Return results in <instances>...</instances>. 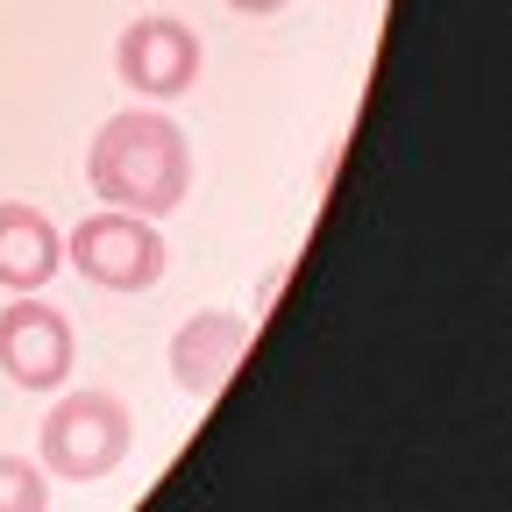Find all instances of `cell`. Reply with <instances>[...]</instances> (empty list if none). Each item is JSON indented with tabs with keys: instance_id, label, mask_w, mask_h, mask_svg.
<instances>
[{
	"instance_id": "6da1fadb",
	"label": "cell",
	"mask_w": 512,
	"mask_h": 512,
	"mask_svg": "<svg viewBox=\"0 0 512 512\" xmlns=\"http://www.w3.org/2000/svg\"><path fill=\"white\" fill-rule=\"evenodd\" d=\"M86 178H93V192L107 207L164 221V214L185 207V192H192V143H185V128L171 114L121 107L86 143Z\"/></svg>"
},
{
	"instance_id": "7a4b0ae2",
	"label": "cell",
	"mask_w": 512,
	"mask_h": 512,
	"mask_svg": "<svg viewBox=\"0 0 512 512\" xmlns=\"http://www.w3.org/2000/svg\"><path fill=\"white\" fill-rule=\"evenodd\" d=\"M128 448H136V420L114 392H64L43 420V441H36V463L64 484H100L128 463Z\"/></svg>"
},
{
	"instance_id": "3957f363",
	"label": "cell",
	"mask_w": 512,
	"mask_h": 512,
	"mask_svg": "<svg viewBox=\"0 0 512 512\" xmlns=\"http://www.w3.org/2000/svg\"><path fill=\"white\" fill-rule=\"evenodd\" d=\"M64 264H72L86 285H100V292H150L164 278V264H171V249H164L157 221L100 207V214H86L72 235H64Z\"/></svg>"
},
{
	"instance_id": "277c9868",
	"label": "cell",
	"mask_w": 512,
	"mask_h": 512,
	"mask_svg": "<svg viewBox=\"0 0 512 512\" xmlns=\"http://www.w3.org/2000/svg\"><path fill=\"white\" fill-rule=\"evenodd\" d=\"M200 64H207L200 29H185L178 15H136L121 29V43H114V72H121V86L136 100L192 93V86H200Z\"/></svg>"
},
{
	"instance_id": "5b68a950",
	"label": "cell",
	"mask_w": 512,
	"mask_h": 512,
	"mask_svg": "<svg viewBox=\"0 0 512 512\" xmlns=\"http://www.w3.org/2000/svg\"><path fill=\"white\" fill-rule=\"evenodd\" d=\"M72 363H79V335L50 299L15 292L0 306V370H8V384H22V392H57V384L72 377Z\"/></svg>"
},
{
	"instance_id": "8992f818",
	"label": "cell",
	"mask_w": 512,
	"mask_h": 512,
	"mask_svg": "<svg viewBox=\"0 0 512 512\" xmlns=\"http://www.w3.org/2000/svg\"><path fill=\"white\" fill-rule=\"evenodd\" d=\"M242 349H249V320L242 313H228V306L192 313L185 328L171 335V384L185 399H214L228 384V370L242 363Z\"/></svg>"
},
{
	"instance_id": "52a82bcc",
	"label": "cell",
	"mask_w": 512,
	"mask_h": 512,
	"mask_svg": "<svg viewBox=\"0 0 512 512\" xmlns=\"http://www.w3.org/2000/svg\"><path fill=\"white\" fill-rule=\"evenodd\" d=\"M64 271V235L43 207L0 200V285L8 292H43Z\"/></svg>"
},
{
	"instance_id": "ba28073f",
	"label": "cell",
	"mask_w": 512,
	"mask_h": 512,
	"mask_svg": "<svg viewBox=\"0 0 512 512\" xmlns=\"http://www.w3.org/2000/svg\"><path fill=\"white\" fill-rule=\"evenodd\" d=\"M0 512H50V470L29 456H0Z\"/></svg>"
},
{
	"instance_id": "9c48e42d",
	"label": "cell",
	"mask_w": 512,
	"mask_h": 512,
	"mask_svg": "<svg viewBox=\"0 0 512 512\" xmlns=\"http://www.w3.org/2000/svg\"><path fill=\"white\" fill-rule=\"evenodd\" d=\"M235 15H278V8H292V0H228Z\"/></svg>"
}]
</instances>
